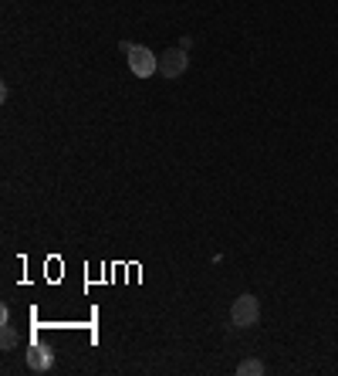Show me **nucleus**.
Segmentation results:
<instances>
[{"instance_id": "obj_4", "label": "nucleus", "mask_w": 338, "mask_h": 376, "mask_svg": "<svg viewBox=\"0 0 338 376\" xmlns=\"http://www.w3.org/2000/svg\"><path fill=\"white\" fill-rule=\"evenodd\" d=\"M27 366H31L34 373H51L54 370V353H51L48 346L34 342L31 349H27Z\"/></svg>"}, {"instance_id": "obj_6", "label": "nucleus", "mask_w": 338, "mask_h": 376, "mask_svg": "<svg viewBox=\"0 0 338 376\" xmlns=\"http://www.w3.org/2000/svg\"><path fill=\"white\" fill-rule=\"evenodd\" d=\"M17 346V332H14V325L7 322L4 325V336H0V349H14Z\"/></svg>"}, {"instance_id": "obj_5", "label": "nucleus", "mask_w": 338, "mask_h": 376, "mask_svg": "<svg viewBox=\"0 0 338 376\" xmlns=\"http://www.w3.org/2000/svg\"><path fill=\"white\" fill-rule=\"evenodd\" d=\"M264 370H268V366H264V363H257V359H244V363L237 366V373H240V376H264Z\"/></svg>"}, {"instance_id": "obj_2", "label": "nucleus", "mask_w": 338, "mask_h": 376, "mask_svg": "<svg viewBox=\"0 0 338 376\" xmlns=\"http://www.w3.org/2000/svg\"><path fill=\"white\" fill-rule=\"evenodd\" d=\"M257 319H261V305H257L254 295H240L230 305V322L237 329H251V325H257Z\"/></svg>"}, {"instance_id": "obj_1", "label": "nucleus", "mask_w": 338, "mask_h": 376, "mask_svg": "<svg viewBox=\"0 0 338 376\" xmlns=\"http://www.w3.org/2000/svg\"><path fill=\"white\" fill-rule=\"evenodd\" d=\"M122 51H125L129 71H132L135 78H152L159 71V58L149 48H142V44H122Z\"/></svg>"}, {"instance_id": "obj_3", "label": "nucleus", "mask_w": 338, "mask_h": 376, "mask_svg": "<svg viewBox=\"0 0 338 376\" xmlns=\"http://www.w3.org/2000/svg\"><path fill=\"white\" fill-rule=\"evenodd\" d=\"M186 68H189L186 48H169V51L159 54V75H163V78H180Z\"/></svg>"}]
</instances>
